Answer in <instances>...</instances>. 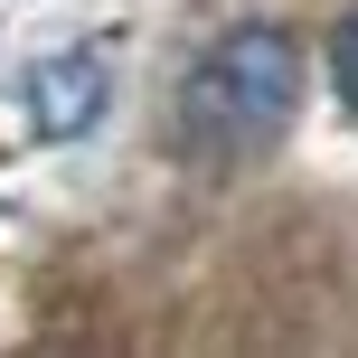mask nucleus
I'll use <instances>...</instances> for the list:
<instances>
[{"label": "nucleus", "mask_w": 358, "mask_h": 358, "mask_svg": "<svg viewBox=\"0 0 358 358\" xmlns=\"http://www.w3.org/2000/svg\"><path fill=\"white\" fill-rule=\"evenodd\" d=\"M292 94H302V57L283 29H227L198 57L189 94H179V123L208 151H255L292 123Z\"/></svg>", "instance_id": "nucleus-1"}, {"label": "nucleus", "mask_w": 358, "mask_h": 358, "mask_svg": "<svg viewBox=\"0 0 358 358\" xmlns=\"http://www.w3.org/2000/svg\"><path fill=\"white\" fill-rule=\"evenodd\" d=\"M94 113H104V57L94 48H66V57H48V66L29 76V123L48 132V142H76Z\"/></svg>", "instance_id": "nucleus-2"}, {"label": "nucleus", "mask_w": 358, "mask_h": 358, "mask_svg": "<svg viewBox=\"0 0 358 358\" xmlns=\"http://www.w3.org/2000/svg\"><path fill=\"white\" fill-rule=\"evenodd\" d=\"M330 85H340L349 104H358V10L340 19V29H330Z\"/></svg>", "instance_id": "nucleus-3"}]
</instances>
